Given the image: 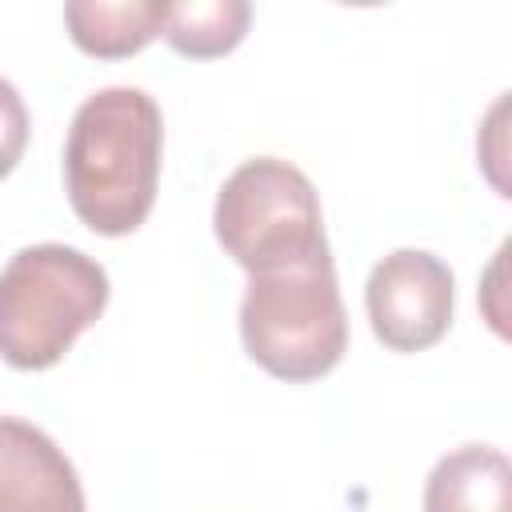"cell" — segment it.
Masks as SVG:
<instances>
[{
    "instance_id": "cell-1",
    "label": "cell",
    "mask_w": 512,
    "mask_h": 512,
    "mask_svg": "<svg viewBox=\"0 0 512 512\" xmlns=\"http://www.w3.org/2000/svg\"><path fill=\"white\" fill-rule=\"evenodd\" d=\"M160 152L164 116L144 88L92 92L64 140V188L76 220L100 236L136 232L156 204Z\"/></svg>"
},
{
    "instance_id": "cell-2",
    "label": "cell",
    "mask_w": 512,
    "mask_h": 512,
    "mask_svg": "<svg viewBox=\"0 0 512 512\" xmlns=\"http://www.w3.org/2000/svg\"><path fill=\"white\" fill-rule=\"evenodd\" d=\"M108 304V272L80 248L28 244L0 268V360L44 372Z\"/></svg>"
},
{
    "instance_id": "cell-3",
    "label": "cell",
    "mask_w": 512,
    "mask_h": 512,
    "mask_svg": "<svg viewBox=\"0 0 512 512\" xmlns=\"http://www.w3.org/2000/svg\"><path fill=\"white\" fill-rule=\"evenodd\" d=\"M244 352L276 380L308 384L328 376L348 348V312L332 252L280 272L248 276L240 300Z\"/></svg>"
},
{
    "instance_id": "cell-4",
    "label": "cell",
    "mask_w": 512,
    "mask_h": 512,
    "mask_svg": "<svg viewBox=\"0 0 512 512\" xmlns=\"http://www.w3.org/2000/svg\"><path fill=\"white\" fill-rule=\"evenodd\" d=\"M212 232L248 276L328 256L320 196L312 180L280 156H252L220 184Z\"/></svg>"
},
{
    "instance_id": "cell-5",
    "label": "cell",
    "mask_w": 512,
    "mask_h": 512,
    "mask_svg": "<svg viewBox=\"0 0 512 512\" xmlns=\"http://www.w3.org/2000/svg\"><path fill=\"white\" fill-rule=\"evenodd\" d=\"M364 308L372 336L392 352H424L432 348L456 308L452 268L424 248H396L368 272Z\"/></svg>"
},
{
    "instance_id": "cell-6",
    "label": "cell",
    "mask_w": 512,
    "mask_h": 512,
    "mask_svg": "<svg viewBox=\"0 0 512 512\" xmlns=\"http://www.w3.org/2000/svg\"><path fill=\"white\" fill-rule=\"evenodd\" d=\"M0 512H88L64 448L20 416H0Z\"/></svg>"
},
{
    "instance_id": "cell-7",
    "label": "cell",
    "mask_w": 512,
    "mask_h": 512,
    "mask_svg": "<svg viewBox=\"0 0 512 512\" xmlns=\"http://www.w3.org/2000/svg\"><path fill=\"white\" fill-rule=\"evenodd\" d=\"M424 512H512V464L492 444H460L424 480Z\"/></svg>"
},
{
    "instance_id": "cell-8",
    "label": "cell",
    "mask_w": 512,
    "mask_h": 512,
    "mask_svg": "<svg viewBox=\"0 0 512 512\" xmlns=\"http://www.w3.org/2000/svg\"><path fill=\"white\" fill-rule=\"evenodd\" d=\"M168 0H68L64 24L80 52L100 60L136 56L164 32Z\"/></svg>"
},
{
    "instance_id": "cell-9",
    "label": "cell",
    "mask_w": 512,
    "mask_h": 512,
    "mask_svg": "<svg viewBox=\"0 0 512 512\" xmlns=\"http://www.w3.org/2000/svg\"><path fill=\"white\" fill-rule=\"evenodd\" d=\"M252 20V4L248 0H184V4H168V20H164V40L192 60H212L232 52Z\"/></svg>"
},
{
    "instance_id": "cell-10",
    "label": "cell",
    "mask_w": 512,
    "mask_h": 512,
    "mask_svg": "<svg viewBox=\"0 0 512 512\" xmlns=\"http://www.w3.org/2000/svg\"><path fill=\"white\" fill-rule=\"evenodd\" d=\"M24 148H28V108L16 84L0 76V180L20 164Z\"/></svg>"
},
{
    "instance_id": "cell-11",
    "label": "cell",
    "mask_w": 512,
    "mask_h": 512,
    "mask_svg": "<svg viewBox=\"0 0 512 512\" xmlns=\"http://www.w3.org/2000/svg\"><path fill=\"white\" fill-rule=\"evenodd\" d=\"M504 108H508V100L500 96V100L492 104L488 120H484V132L496 140V152H488V156H484V168H488V180L500 188V196H508V180L500 176V164H504Z\"/></svg>"
},
{
    "instance_id": "cell-12",
    "label": "cell",
    "mask_w": 512,
    "mask_h": 512,
    "mask_svg": "<svg viewBox=\"0 0 512 512\" xmlns=\"http://www.w3.org/2000/svg\"><path fill=\"white\" fill-rule=\"evenodd\" d=\"M504 260H508V240L500 244L496 260H492V268H488V276H484V288H480L484 316H488V324H492L500 336H508V324H504V320H500V312H496V296H500V288H504Z\"/></svg>"
}]
</instances>
